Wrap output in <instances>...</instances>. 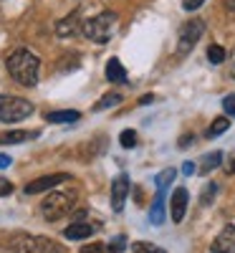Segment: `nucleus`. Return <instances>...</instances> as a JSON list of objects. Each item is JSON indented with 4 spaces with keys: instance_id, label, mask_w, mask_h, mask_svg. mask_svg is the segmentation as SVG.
Masks as SVG:
<instances>
[{
    "instance_id": "obj_1",
    "label": "nucleus",
    "mask_w": 235,
    "mask_h": 253,
    "mask_svg": "<svg viewBox=\"0 0 235 253\" xmlns=\"http://www.w3.org/2000/svg\"><path fill=\"white\" fill-rule=\"evenodd\" d=\"M38 69H40V61L28 48H18L8 56V71L20 86H36L38 84Z\"/></svg>"
},
{
    "instance_id": "obj_2",
    "label": "nucleus",
    "mask_w": 235,
    "mask_h": 253,
    "mask_svg": "<svg viewBox=\"0 0 235 253\" xmlns=\"http://www.w3.org/2000/svg\"><path fill=\"white\" fill-rule=\"evenodd\" d=\"M117 20H119L117 13L104 10V13L89 18L86 23L81 26V31H83V36H86L89 41H94V43H106V41L112 38L114 28H117Z\"/></svg>"
},
{
    "instance_id": "obj_3",
    "label": "nucleus",
    "mask_w": 235,
    "mask_h": 253,
    "mask_svg": "<svg viewBox=\"0 0 235 253\" xmlns=\"http://www.w3.org/2000/svg\"><path fill=\"white\" fill-rule=\"evenodd\" d=\"M13 253H61L63 248L46 236H15L8 246Z\"/></svg>"
},
{
    "instance_id": "obj_4",
    "label": "nucleus",
    "mask_w": 235,
    "mask_h": 253,
    "mask_svg": "<svg viewBox=\"0 0 235 253\" xmlns=\"http://www.w3.org/2000/svg\"><path fill=\"white\" fill-rule=\"evenodd\" d=\"M31 114H33V104H31L28 99L0 94V122L15 124V122H20V119H28Z\"/></svg>"
},
{
    "instance_id": "obj_5",
    "label": "nucleus",
    "mask_w": 235,
    "mask_h": 253,
    "mask_svg": "<svg viewBox=\"0 0 235 253\" xmlns=\"http://www.w3.org/2000/svg\"><path fill=\"white\" fill-rule=\"evenodd\" d=\"M74 208H76V193H51L40 203V213L46 215V220H58L69 215Z\"/></svg>"
},
{
    "instance_id": "obj_6",
    "label": "nucleus",
    "mask_w": 235,
    "mask_h": 253,
    "mask_svg": "<svg viewBox=\"0 0 235 253\" xmlns=\"http://www.w3.org/2000/svg\"><path fill=\"white\" fill-rule=\"evenodd\" d=\"M202 33H205V23L200 18H192V20H187V23L180 28V38H177V53L180 56H187L192 48L197 46V41L202 38Z\"/></svg>"
},
{
    "instance_id": "obj_7",
    "label": "nucleus",
    "mask_w": 235,
    "mask_h": 253,
    "mask_svg": "<svg viewBox=\"0 0 235 253\" xmlns=\"http://www.w3.org/2000/svg\"><path fill=\"white\" fill-rule=\"evenodd\" d=\"M66 180H71V175H66V172L43 175V177H38V180H33V182H28V185H26V195H38V193H46V190H53V187H58L61 182H66Z\"/></svg>"
},
{
    "instance_id": "obj_8",
    "label": "nucleus",
    "mask_w": 235,
    "mask_h": 253,
    "mask_svg": "<svg viewBox=\"0 0 235 253\" xmlns=\"http://www.w3.org/2000/svg\"><path fill=\"white\" fill-rule=\"evenodd\" d=\"M126 195H129V177L117 175L114 182H112V208H114V213H121L124 210Z\"/></svg>"
},
{
    "instance_id": "obj_9",
    "label": "nucleus",
    "mask_w": 235,
    "mask_h": 253,
    "mask_svg": "<svg viewBox=\"0 0 235 253\" xmlns=\"http://www.w3.org/2000/svg\"><path fill=\"white\" fill-rule=\"evenodd\" d=\"M212 253H235V225H225L210 246Z\"/></svg>"
},
{
    "instance_id": "obj_10",
    "label": "nucleus",
    "mask_w": 235,
    "mask_h": 253,
    "mask_svg": "<svg viewBox=\"0 0 235 253\" xmlns=\"http://www.w3.org/2000/svg\"><path fill=\"white\" fill-rule=\"evenodd\" d=\"M187 200H190V193L185 187H177L172 193V198H169V213H172L175 223H182V218L187 213Z\"/></svg>"
},
{
    "instance_id": "obj_11",
    "label": "nucleus",
    "mask_w": 235,
    "mask_h": 253,
    "mask_svg": "<svg viewBox=\"0 0 235 253\" xmlns=\"http://www.w3.org/2000/svg\"><path fill=\"white\" fill-rule=\"evenodd\" d=\"M94 230H96V225H91L86 220H76V223H71L66 230H63V238H69V241H83V238L94 236Z\"/></svg>"
},
{
    "instance_id": "obj_12",
    "label": "nucleus",
    "mask_w": 235,
    "mask_h": 253,
    "mask_svg": "<svg viewBox=\"0 0 235 253\" xmlns=\"http://www.w3.org/2000/svg\"><path fill=\"white\" fill-rule=\"evenodd\" d=\"M78 28H81V23H78V13H71V15H66L63 20H58V23H56V33H58L61 38L74 36Z\"/></svg>"
},
{
    "instance_id": "obj_13",
    "label": "nucleus",
    "mask_w": 235,
    "mask_h": 253,
    "mask_svg": "<svg viewBox=\"0 0 235 253\" xmlns=\"http://www.w3.org/2000/svg\"><path fill=\"white\" fill-rule=\"evenodd\" d=\"M164 190H157V198H155V205L149 210V223L152 225H162L164 223Z\"/></svg>"
},
{
    "instance_id": "obj_14",
    "label": "nucleus",
    "mask_w": 235,
    "mask_h": 253,
    "mask_svg": "<svg viewBox=\"0 0 235 253\" xmlns=\"http://www.w3.org/2000/svg\"><path fill=\"white\" fill-rule=\"evenodd\" d=\"M106 79H109L112 84H124L126 81V69L121 66L119 58H109V63H106Z\"/></svg>"
},
{
    "instance_id": "obj_15",
    "label": "nucleus",
    "mask_w": 235,
    "mask_h": 253,
    "mask_svg": "<svg viewBox=\"0 0 235 253\" xmlns=\"http://www.w3.org/2000/svg\"><path fill=\"white\" fill-rule=\"evenodd\" d=\"M38 137V132H26V129H13V132H5L0 134V144H20V142H28Z\"/></svg>"
},
{
    "instance_id": "obj_16",
    "label": "nucleus",
    "mask_w": 235,
    "mask_h": 253,
    "mask_svg": "<svg viewBox=\"0 0 235 253\" xmlns=\"http://www.w3.org/2000/svg\"><path fill=\"white\" fill-rule=\"evenodd\" d=\"M46 119H48V122H53V124H74V122H78V119H81V112H76V109L51 112Z\"/></svg>"
},
{
    "instance_id": "obj_17",
    "label": "nucleus",
    "mask_w": 235,
    "mask_h": 253,
    "mask_svg": "<svg viewBox=\"0 0 235 253\" xmlns=\"http://www.w3.org/2000/svg\"><path fill=\"white\" fill-rule=\"evenodd\" d=\"M223 162V152L220 150H215V152H210V155H205L202 157V162H200V167H197V172L200 175H210L212 170H215V167Z\"/></svg>"
},
{
    "instance_id": "obj_18",
    "label": "nucleus",
    "mask_w": 235,
    "mask_h": 253,
    "mask_svg": "<svg viewBox=\"0 0 235 253\" xmlns=\"http://www.w3.org/2000/svg\"><path fill=\"white\" fill-rule=\"evenodd\" d=\"M175 170H172V167H167V170H162L157 177H155V185H157V190H164V193H167V187H169V182H172L175 180Z\"/></svg>"
},
{
    "instance_id": "obj_19",
    "label": "nucleus",
    "mask_w": 235,
    "mask_h": 253,
    "mask_svg": "<svg viewBox=\"0 0 235 253\" xmlns=\"http://www.w3.org/2000/svg\"><path fill=\"white\" fill-rule=\"evenodd\" d=\"M228 126H230V119H225V117H218L215 122H212V124L207 126V137H218V134L228 132Z\"/></svg>"
},
{
    "instance_id": "obj_20",
    "label": "nucleus",
    "mask_w": 235,
    "mask_h": 253,
    "mask_svg": "<svg viewBox=\"0 0 235 253\" xmlns=\"http://www.w3.org/2000/svg\"><path fill=\"white\" fill-rule=\"evenodd\" d=\"M132 253H167V251H164V248H159V246H155V243L137 241V243L132 246Z\"/></svg>"
},
{
    "instance_id": "obj_21",
    "label": "nucleus",
    "mask_w": 235,
    "mask_h": 253,
    "mask_svg": "<svg viewBox=\"0 0 235 253\" xmlns=\"http://www.w3.org/2000/svg\"><path fill=\"white\" fill-rule=\"evenodd\" d=\"M207 61H210V63H223V61H225V48L218 46V43H212V46L207 48Z\"/></svg>"
},
{
    "instance_id": "obj_22",
    "label": "nucleus",
    "mask_w": 235,
    "mask_h": 253,
    "mask_svg": "<svg viewBox=\"0 0 235 253\" xmlns=\"http://www.w3.org/2000/svg\"><path fill=\"white\" fill-rule=\"evenodd\" d=\"M119 101H121V96H119V94H106V96H104L99 104H94V109H96V112H101V109H109V107H117Z\"/></svg>"
},
{
    "instance_id": "obj_23",
    "label": "nucleus",
    "mask_w": 235,
    "mask_h": 253,
    "mask_svg": "<svg viewBox=\"0 0 235 253\" xmlns=\"http://www.w3.org/2000/svg\"><path fill=\"white\" fill-rule=\"evenodd\" d=\"M119 142H121V147L132 150V147H137V132H134V129H124V132L119 134Z\"/></svg>"
},
{
    "instance_id": "obj_24",
    "label": "nucleus",
    "mask_w": 235,
    "mask_h": 253,
    "mask_svg": "<svg viewBox=\"0 0 235 253\" xmlns=\"http://www.w3.org/2000/svg\"><path fill=\"white\" fill-rule=\"evenodd\" d=\"M215 193H218V185H215V182H210V185L205 187V193L200 195L202 205H210V203H212V195H215Z\"/></svg>"
},
{
    "instance_id": "obj_25",
    "label": "nucleus",
    "mask_w": 235,
    "mask_h": 253,
    "mask_svg": "<svg viewBox=\"0 0 235 253\" xmlns=\"http://www.w3.org/2000/svg\"><path fill=\"white\" fill-rule=\"evenodd\" d=\"M223 109H225L228 117H235V94H228L223 99Z\"/></svg>"
},
{
    "instance_id": "obj_26",
    "label": "nucleus",
    "mask_w": 235,
    "mask_h": 253,
    "mask_svg": "<svg viewBox=\"0 0 235 253\" xmlns=\"http://www.w3.org/2000/svg\"><path fill=\"white\" fill-rule=\"evenodd\" d=\"M124 246H126V238H124V236H119V238H114V243L109 246V253H121V251H124Z\"/></svg>"
},
{
    "instance_id": "obj_27",
    "label": "nucleus",
    "mask_w": 235,
    "mask_h": 253,
    "mask_svg": "<svg viewBox=\"0 0 235 253\" xmlns=\"http://www.w3.org/2000/svg\"><path fill=\"white\" fill-rule=\"evenodd\" d=\"M202 3H205V0H182V8H185L187 13H192V10L202 8Z\"/></svg>"
},
{
    "instance_id": "obj_28",
    "label": "nucleus",
    "mask_w": 235,
    "mask_h": 253,
    "mask_svg": "<svg viewBox=\"0 0 235 253\" xmlns=\"http://www.w3.org/2000/svg\"><path fill=\"white\" fill-rule=\"evenodd\" d=\"M78 253H106V248L101 243H89V246H83Z\"/></svg>"
},
{
    "instance_id": "obj_29",
    "label": "nucleus",
    "mask_w": 235,
    "mask_h": 253,
    "mask_svg": "<svg viewBox=\"0 0 235 253\" xmlns=\"http://www.w3.org/2000/svg\"><path fill=\"white\" fill-rule=\"evenodd\" d=\"M8 193H13V185L8 180H0V195H8Z\"/></svg>"
},
{
    "instance_id": "obj_30",
    "label": "nucleus",
    "mask_w": 235,
    "mask_h": 253,
    "mask_svg": "<svg viewBox=\"0 0 235 253\" xmlns=\"http://www.w3.org/2000/svg\"><path fill=\"white\" fill-rule=\"evenodd\" d=\"M192 172H195V165H192V162H185V165H182V175H192Z\"/></svg>"
},
{
    "instance_id": "obj_31",
    "label": "nucleus",
    "mask_w": 235,
    "mask_h": 253,
    "mask_svg": "<svg viewBox=\"0 0 235 253\" xmlns=\"http://www.w3.org/2000/svg\"><path fill=\"white\" fill-rule=\"evenodd\" d=\"M10 162H13V160H10L8 155H0V170H5V167H10Z\"/></svg>"
},
{
    "instance_id": "obj_32",
    "label": "nucleus",
    "mask_w": 235,
    "mask_h": 253,
    "mask_svg": "<svg viewBox=\"0 0 235 253\" xmlns=\"http://www.w3.org/2000/svg\"><path fill=\"white\" fill-rule=\"evenodd\" d=\"M190 142H192V137H190V134H185V137H182V142H180V147H190Z\"/></svg>"
},
{
    "instance_id": "obj_33",
    "label": "nucleus",
    "mask_w": 235,
    "mask_h": 253,
    "mask_svg": "<svg viewBox=\"0 0 235 253\" xmlns=\"http://www.w3.org/2000/svg\"><path fill=\"white\" fill-rule=\"evenodd\" d=\"M155 101V96L152 94H147V96H142V104H152Z\"/></svg>"
},
{
    "instance_id": "obj_34",
    "label": "nucleus",
    "mask_w": 235,
    "mask_h": 253,
    "mask_svg": "<svg viewBox=\"0 0 235 253\" xmlns=\"http://www.w3.org/2000/svg\"><path fill=\"white\" fill-rule=\"evenodd\" d=\"M225 5H228L230 13H235V0H225Z\"/></svg>"
},
{
    "instance_id": "obj_35",
    "label": "nucleus",
    "mask_w": 235,
    "mask_h": 253,
    "mask_svg": "<svg viewBox=\"0 0 235 253\" xmlns=\"http://www.w3.org/2000/svg\"><path fill=\"white\" fill-rule=\"evenodd\" d=\"M228 172H230V175H233V172H235V157H233V162H230V165H228Z\"/></svg>"
}]
</instances>
